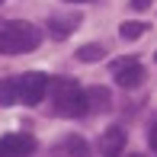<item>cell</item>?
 I'll list each match as a JSON object with an SVG mask.
<instances>
[{"mask_svg": "<svg viewBox=\"0 0 157 157\" xmlns=\"http://www.w3.org/2000/svg\"><path fill=\"white\" fill-rule=\"evenodd\" d=\"M151 3H154V0H132V3H128V6L141 13V10H147V6H151Z\"/></svg>", "mask_w": 157, "mask_h": 157, "instance_id": "4fadbf2b", "label": "cell"}, {"mask_svg": "<svg viewBox=\"0 0 157 157\" xmlns=\"http://www.w3.org/2000/svg\"><path fill=\"white\" fill-rule=\"evenodd\" d=\"M132 157H141V154H132Z\"/></svg>", "mask_w": 157, "mask_h": 157, "instance_id": "2e32d148", "label": "cell"}, {"mask_svg": "<svg viewBox=\"0 0 157 157\" xmlns=\"http://www.w3.org/2000/svg\"><path fill=\"white\" fill-rule=\"evenodd\" d=\"M144 32H147V23H122V26H119V35H122L125 42H135V39H141Z\"/></svg>", "mask_w": 157, "mask_h": 157, "instance_id": "8fae6325", "label": "cell"}, {"mask_svg": "<svg viewBox=\"0 0 157 157\" xmlns=\"http://www.w3.org/2000/svg\"><path fill=\"white\" fill-rule=\"evenodd\" d=\"M64 154L67 157H90V144L80 138V135H71V138L64 141Z\"/></svg>", "mask_w": 157, "mask_h": 157, "instance_id": "30bf717a", "label": "cell"}, {"mask_svg": "<svg viewBox=\"0 0 157 157\" xmlns=\"http://www.w3.org/2000/svg\"><path fill=\"white\" fill-rule=\"evenodd\" d=\"M10 103H16V87H13V80L0 77V106H10Z\"/></svg>", "mask_w": 157, "mask_h": 157, "instance_id": "7c38bea8", "label": "cell"}, {"mask_svg": "<svg viewBox=\"0 0 157 157\" xmlns=\"http://www.w3.org/2000/svg\"><path fill=\"white\" fill-rule=\"evenodd\" d=\"M64 3H90V0H64Z\"/></svg>", "mask_w": 157, "mask_h": 157, "instance_id": "9a60e30c", "label": "cell"}, {"mask_svg": "<svg viewBox=\"0 0 157 157\" xmlns=\"http://www.w3.org/2000/svg\"><path fill=\"white\" fill-rule=\"evenodd\" d=\"M48 90H52L55 116H61V119H80V116H87V99H83V90L77 87V80L58 77V80H48Z\"/></svg>", "mask_w": 157, "mask_h": 157, "instance_id": "6da1fadb", "label": "cell"}, {"mask_svg": "<svg viewBox=\"0 0 157 157\" xmlns=\"http://www.w3.org/2000/svg\"><path fill=\"white\" fill-rule=\"evenodd\" d=\"M80 26V13L77 10H67V13H52L48 16V32H52V39H67L71 32Z\"/></svg>", "mask_w": 157, "mask_h": 157, "instance_id": "8992f818", "label": "cell"}, {"mask_svg": "<svg viewBox=\"0 0 157 157\" xmlns=\"http://www.w3.org/2000/svg\"><path fill=\"white\" fill-rule=\"evenodd\" d=\"M147 144H151L154 151H157V122L151 125V132H147Z\"/></svg>", "mask_w": 157, "mask_h": 157, "instance_id": "5bb4252c", "label": "cell"}, {"mask_svg": "<svg viewBox=\"0 0 157 157\" xmlns=\"http://www.w3.org/2000/svg\"><path fill=\"white\" fill-rule=\"evenodd\" d=\"M83 99H87V112H106L112 106V93L106 87H90L83 90Z\"/></svg>", "mask_w": 157, "mask_h": 157, "instance_id": "ba28073f", "label": "cell"}, {"mask_svg": "<svg viewBox=\"0 0 157 157\" xmlns=\"http://www.w3.org/2000/svg\"><path fill=\"white\" fill-rule=\"evenodd\" d=\"M16 87V103H26V106H39L48 93V74L42 71H26L13 80Z\"/></svg>", "mask_w": 157, "mask_h": 157, "instance_id": "3957f363", "label": "cell"}, {"mask_svg": "<svg viewBox=\"0 0 157 157\" xmlns=\"http://www.w3.org/2000/svg\"><path fill=\"white\" fill-rule=\"evenodd\" d=\"M112 74H116V83H119V87L135 90V87H141V83H144L147 71L141 67L135 58H122V61H116V64H112Z\"/></svg>", "mask_w": 157, "mask_h": 157, "instance_id": "277c9868", "label": "cell"}, {"mask_svg": "<svg viewBox=\"0 0 157 157\" xmlns=\"http://www.w3.org/2000/svg\"><path fill=\"white\" fill-rule=\"evenodd\" d=\"M122 147H125V132H122L119 125L106 128V132H103V141H99L103 157H119V154H122Z\"/></svg>", "mask_w": 157, "mask_h": 157, "instance_id": "52a82bcc", "label": "cell"}, {"mask_svg": "<svg viewBox=\"0 0 157 157\" xmlns=\"http://www.w3.org/2000/svg\"><path fill=\"white\" fill-rule=\"evenodd\" d=\"M103 58H106V48L96 45V42L77 48V61H83V64H96V61H103Z\"/></svg>", "mask_w": 157, "mask_h": 157, "instance_id": "9c48e42d", "label": "cell"}, {"mask_svg": "<svg viewBox=\"0 0 157 157\" xmlns=\"http://www.w3.org/2000/svg\"><path fill=\"white\" fill-rule=\"evenodd\" d=\"M35 151V138L26 132H13L0 138V157H29Z\"/></svg>", "mask_w": 157, "mask_h": 157, "instance_id": "5b68a950", "label": "cell"}, {"mask_svg": "<svg viewBox=\"0 0 157 157\" xmlns=\"http://www.w3.org/2000/svg\"><path fill=\"white\" fill-rule=\"evenodd\" d=\"M42 45V32L26 19H13V23L0 26V55H26Z\"/></svg>", "mask_w": 157, "mask_h": 157, "instance_id": "7a4b0ae2", "label": "cell"}]
</instances>
